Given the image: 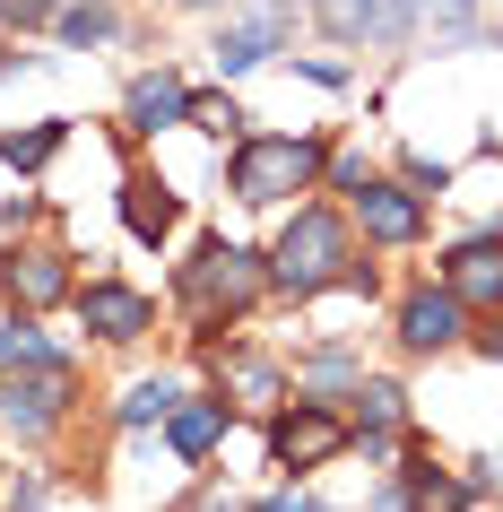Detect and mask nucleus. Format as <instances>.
<instances>
[{
	"label": "nucleus",
	"mask_w": 503,
	"mask_h": 512,
	"mask_svg": "<svg viewBox=\"0 0 503 512\" xmlns=\"http://www.w3.org/2000/svg\"><path fill=\"white\" fill-rule=\"evenodd\" d=\"M425 27H434V44H469L486 27V0H425Z\"/></svg>",
	"instance_id": "24"
},
{
	"label": "nucleus",
	"mask_w": 503,
	"mask_h": 512,
	"mask_svg": "<svg viewBox=\"0 0 503 512\" xmlns=\"http://www.w3.org/2000/svg\"><path fill=\"white\" fill-rule=\"evenodd\" d=\"M183 122H191V79L183 70L157 61V70H139V79L122 87V131L131 139H165V131H183Z\"/></svg>",
	"instance_id": "14"
},
{
	"label": "nucleus",
	"mask_w": 503,
	"mask_h": 512,
	"mask_svg": "<svg viewBox=\"0 0 503 512\" xmlns=\"http://www.w3.org/2000/svg\"><path fill=\"white\" fill-rule=\"evenodd\" d=\"M339 452H356L339 400H304V391H287V408H269V469H278V478H313V469H330Z\"/></svg>",
	"instance_id": "5"
},
{
	"label": "nucleus",
	"mask_w": 503,
	"mask_h": 512,
	"mask_svg": "<svg viewBox=\"0 0 503 512\" xmlns=\"http://www.w3.org/2000/svg\"><path fill=\"white\" fill-rule=\"evenodd\" d=\"M209 382H217L235 408H261V417H269V408H287V391H295V374H287L269 348H217V356H209Z\"/></svg>",
	"instance_id": "15"
},
{
	"label": "nucleus",
	"mask_w": 503,
	"mask_h": 512,
	"mask_svg": "<svg viewBox=\"0 0 503 512\" xmlns=\"http://www.w3.org/2000/svg\"><path fill=\"white\" fill-rule=\"evenodd\" d=\"M0 18H9V27H53L61 0H0Z\"/></svg>",
	"instance_id": "27"
},
{
	"label": "nucleus",
	"mask_w": 503,
	"mask_h": 512,
	"mask_svg": "<svg viewBox=\"0 0 503 512\" xmlns=\"http://www.w3.org/2000/svg\"><path fill=\"white\" fill-rule=\"evenodd\" d=\"M165 9H191V18H209V9H217V18H226V9H243V0H165Z\"/></svg>",
	"instance_id": "30"
},
{
	"label": "nucleus",
	"mask_w": 503,
	"mask_h": 512,
	"mask_svg": "<svg viewBox=\"0 0 503 512\" xmlns=\"http://www.w3.org/2000/svg\"><path fill=\"white\" fill-rule=\"evenodd\" d=\"M183 131H200V139H226V148H235L243 131H252V113L235 105V87H191V122Z\"/></svg>",
	"instance_id": "22"
},
{
	"label": "nucleus",
	"mask_w": 503,
	"mask_h": 512,
	"mask_svg": "<svg viewBox=\"0 0 503 512\" xmlns=\"http://www.w3.org/2000/svg\"><path fill=\"white\" fill-rule=\"evenodd\" d=\"M356 382H365V356L339 348V339H321V348L295 365V391H304V400H347Z\"/></svg>",
	"instance_id": "18"
},
{
	"label": "nucleus",
	"mask_w": 503,
	"mask_h": 512,
	"mask_svg": "<svg viewBox=\"0 0 503 512\" xmlns=\"http://www.w3.org/2000/svg\"><path fill=\"white\" fill-rule=\"evenodd\" d=\"M469 356H486V365H503V313H486V322L469 330Z\"/></svg>",
	"instance_id": "28"
},
{
	"label": "nucleus",
	"mask_w": 503,
	"mask_h": 512,
	"mask_svg": "<svg viewBox=\"0 0 503 512\" xmlns=\"http://www.w3.org/2000/svg\"><path fill=\"white\" fill-rule=\"evenodd\" d=\"M391 174H399V183H408V191H417L425 209H434V200H451V183H460V174H451L443 157H399Z\"/></svg>",
	"instance_id": "25"
},
{
	"label": "nucleus",
	"mask_w": 503,
	"mask_h": 512,
	"mask_svg": "<svg viewBox=\"0 0 503 512\" xmlns=\"http://www.w3.org/2000/svg\"><path fill=\"white\" fill-rule=\"evenodd\" d=\"M0 287H9L18 313H53V304L79 296V270H70L61 243H9V252H0Z\"/></svg>",
	"instance_id": "11"
},
{
	"label": "nucleus",
	"mask_w": 503,
	"mask_h": 512,
	"mask_svg": "<svg viewBox=\"0 0 503 512\" xmlns=\"http://www.w3.org/2000/svg\"><path fill=\"white\" fill-rule=\"evenodd\" d=\"M469 330H477V313L460 296H451L443 278H425V287H408V296L391 304V339H399V356H460L469 348Z\"/></svg>",
	"instance_id": "7"
},
{
	"label": "nucleus",
	"mask_w": 503,
	"mask_h": 512,
	"mask_svg": "<svg viewBox=\"0 0 503 512\" xmlns=\"http://www.w3.org/2000/svg\"><path fill=\"white\" fill-rule=\"evenodd\" d=\"M321 174H330V139L313 131H243L226 148V200L243 209H295L321 191Z\"/></svg>",
	"instance_id": "3"
},
{
	"label": "nucleus",
	"mask_w": 503,
	"mask_h": 512,
	"mask_svg": "<svg viewBox=\"0 0 503 512\" xmlns=\"http://www.w3.org/2000/svg\"><path fill=\"white\" fill-rule=\"evenodd\" d=\"M339 209H347V226H356V243H373V252H417L425 226H434V209H425L399 174H356V183L339 191Z\"/></svg>",
	"instance_id": "6"
},
{
	"label": "nucleus",
	"mask_w": 503,
	"mask_h": 512,
	"mask_svg": "<svg viewBox=\"0 0 503 512\" xmlns=\"http://www.w3.org/2000/svg\"><path fill=\"white\" fill-rule=\"evenodd\" d=\"M287 35H295V9H226L209 35V61H217V79H252V70H269V61L287 53Z\"/></svg>",
	"instance_id": "9"
},
{
	"label": "nucleus",
	"mask_w": 503,
	"mask_h": 512,
	"mask_svg": "<svg viewBox=\"0 0 503 512\" xmlns=\"http://www.w3.org/2000/svg\"><path fill=\"white\" fill-rule=\"evenodd\" d=\"M61 148H70V122H27V131H0V165H9V174H44V165L61 157Z\"/></svg>",
	"instance_id": "20"
},
{
	"label": "nucleus",
	"mask_w": 503,
	"mask_h": 512,
	"mask_svg": "<svg viewBox=\"0 0 503 512\" xmlns=\"http://www.w3.org/2000/svg\"><path fill=\"white\" fill-rule=\"evenodd\" d=\"M235 417H243V408H235V400H226V391L209 382V391H183V400H174V417H165L157 434H165V452L183 460V469H200V460H209L217 443L235 434Z\"/></svg>",
	"instance_id": "13"
},
{
	"label": "nucleus",
	"mask_w": 503,
	"mask_h": 512,
	"mask_svg": "<svg viewBox=\"0 0 503 512\" xmlns=\"http://www.w3.org/2000/svg\"><path fill=\"white\" fill-rule=\"evenodd\" d=\"M9 512H44V504H9Z\"/></svg>",
	"instance_id": "32"
},
{
	"label": "nucleus",
	"mask_w": 503,
	"mask_h": 512,
	"mask_svg": "<svg viewBox=\"0 0 503 512\" xmlns=\"http://www.w3.org/2000/svg\"><path fill=\"white\" fill-rule=\"evenodd\" d=\"M183 512H252V504H235V495H217V486H209V495H200V504H183Z\"/></svg>",
	"instance_id": "31"
},
{
	"label": "nucleus",
	"mask_w": 503,
	"mask_h": 512,
	"mask_svg": "<svg viewBox=\"0 0 503 512\" xmlns=\"http://www.w3.org/2000/svg\"><path fill=\"white\" fill-rule=\"evenodd\" d=\"M269 252V296L278 304H321V296H373V261L365 243H356V226H347V209H330V200H295L287 226L261 243Z\"/></svg>",
	"instance_id": "1"
},
{
	"label": "nucleus",
	"mask_w": 503,
	"mask_h": 512,
	"mask_svg": "<svg viewBox=\"0 0 503 512\" xmlns=\"http://www.w3.org/2000/svg\"><path fill=\"white\" fill-rule=\"evenodd\" d=\"M79 408V356H53V365H9L0 374V434L9 443H53Z\"/></svg>",
	"instance_id": "4"
},
{
	"label": "nucleus",
	"mask_w": 503,
	"mask_h": 512,
	"mask_svg": "<svg viewBox=\"0 0 503 512\" xmlns=\"http://www.w3.org/2000/svg\"><path fill=\"white\" fill-rule=\"evenodd\" d=\"M53 356H70V348L44 330V313H9V322H0V374H9V365H53Z\"/></svg>",
	"instance_id": "21"
},
{
	"label": "nucleus",
	"mask_w": 503,
	"mask_h": 512,
	"mask_svg": "<svg viewBox=\"0 0 503 512\" xmlns=\"http://www.w3.org/2000/svg\"><path fill=\"white\" fill-rule=\"evenodd\" d=\"M252 512H321V504L304 495V478H278V486H269V495H261Z\"/></svg>",
	"instance_id": "26"
},
{
	"label": "nucleus",
	"mask_w": 503,
	"mask_h": 512,
	"mask_svg": "<svg viewBox=\"0 0 503 512\" xmlns=\"http://www.w3.org/2000/svg\"><path fill=\"white\" fill-rule=\"evenodd\" d=\"M122 226H131V243L165 252V243L183 235V191L165 183V174H122Z\"/></svg>",
	"instance_id": "16"
},
{
	"label": "nucleus",
	"mask_w": 503,
	"mask_h": 512,
	"mask_svg": "<svg viewBox=\"0 0 503 512\" xmlns=\"http://www.w3.org/2000/svg\"><path fill=\"white\" fill-rule=\"evenodd\" d=\"M174 304H183L191 339H226L235 322H252L269 304V252H252V243H235V235H209L183 270H174Z\"/></svg>",
	"instance_id": "2"
},
{
	"label": "nucleus",
	"mask_w": 503,
	"mask_h": 512,
	"mask_svg": "<svg viewBox=\"0 0 503 512\" xmlns=\"http://www.w3.org/2000/svg\"><path fill=\"white\" fill-rule=\"evenodd\" d=\"M70 313H79V330L96 339V348H139V339L157 330V296L131 287V278H79Z\"/></svg>",
	"instance_id": "8"
},
{
	"label": "nucleus",
	"mask_w": 503,
	"mask_h": 512,
	"mask_svg": "<svg viewBox=\"0 0 503 512\" xmlns=\"http://www.w3.org/2000/svg\"><path fill=\"white\" fill-rule=\"evenodd\" d=\"M295 70H304V79H313V87H330V96H339V87H347V61H295Z\"/></svg>",
	"instance_id": "29"
},
{
	"label": "nucleus",
	"mask_w": 503,
	"mask_h": 512,
	"mask_svg": "<svg viewBox=\"0 0 503 512\" xmlns=\"http://www.w3.org/2000/svg\"><path fill=\"white\" fill-rule=\"evenodd\" d=\"M330 44H373V0H304Z\"/></svg>",
	"instance_id": "23"
},
{
	"label": "nucleus",
	"mask_w": 503,
	"mask_h": 512,
	"mask_svg": "<svg viewBox=\"0 0 503 512\" xmlns=\"http://www.w3.org/2000/svg\"><path fill=\"white\" fill-rule=\"evenodd\" d=\"M53 35L70 44V53H105L113 35H122V9H113V0H61Z\"/></svg>",
	"instance_id": "19"
},
{
	"label": "nucleus",
	"mask_w": 503,
	"mask_h": 512,
	"mask_svg": "<svg viewBox=\"0 0 503 512\" xmlns=\"http://www.w3.org/2000/svg\"><path fill=\"white\" fill-rule=\"evenodd\" d=\"M434 278H443L451 296L469 304L477 322H486V313H503V226H486V235H460V243H443V252H434Z\"/></svg>",
	"instance_id": "10"
},
{
	"label": "nucleus",
	"mask_w": 503,
	"mask_h": 512,
	"mask_svg": "<svg viewBox=\"0 0 503 512\" xmlns=\"http://www.w3.org/2000/svg\"><path fill=\"white\" fill-rule=\"evenodd\" d=\"M347 434H356V452L365 460H391L408 443V382L399 374H365L347 391Z\"/></svg>",
	"instance_id": "12"
},
{
	"label": "nucleus",
	"mask_w": 503,
	"mask_h": 512,
	"mask_svg": "<svg viewBox=\"0 0 503 512\" xmlns=\"http://www.w3.org/2000/svg\"><path fill=\"white\" fill-rule=\"evenodd\" d=\"M183 391H191V382L157 365V374H131V382H122L105 417H113V434H148V426H165V417H174V400H183Z\"/></svg>",
	"instance_id": "17"
}]
</instances>
